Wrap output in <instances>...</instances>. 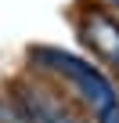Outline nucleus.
Returning a JSON list of instances; mask_svg holds the SVG:
<instances>
[{"instance_id": "1", "label": "nucleus", "mask_w": 119, "mask_h": 123, "mask_svg": "<svg viewBox=\"0 0 119 123\" xmlns=\"http://www.w3.org/2000/svg\"><path fill=\"white\" fill-rule=\"evenodd\" d=\"M29 69L54 80L94 123H119V91L105 76V69H97V62L54 43H33Z\"/></svg>"}, {"instance_id": "2", "label": "nucleus", "mask_w": 119, "mask_h": 123, "mask_svg": "<svg viewBox=\"0 0 119 123\" xmlns=\"http://www.w3.org/2000/svg\"><path fill=\"white\" fill-rule=\"evenodd\" d=\"M4 94L11 98V105L25 123H87L79 116V105L36 69H25L22 76H15L4 87Z\"/></svg>"}, {"instance_id": "3", "label": "nucleus", "mask_w": 119, "mask_h": 123, "mask_svg": "<svg viewBox=\"0 0 119 123\" xmlns=\"http://www.w3.org/2000/svg\"><path fill=\"white\" fill-rule=\"evenodd\" d=\"M76 33H79L83 47L94 51L101 65L119 76V18L112 11H105L101 4H83L76 15Z\"/></svg>"}, {"instance_id": "4", "label": "nucleus", "mask_w": 119, "mask_h": 123, "mask_svg": "<svg viewBox=\"0 0 119 123\" xmlns=\"http://www.w3.org/2000/svg\"><path fill=\"white\" fill-rule=\"evenodd\" d=\"M0 123H25L22 116H18V109L11 105V98L0 91Z\"/></svg>"}]
</instances>
